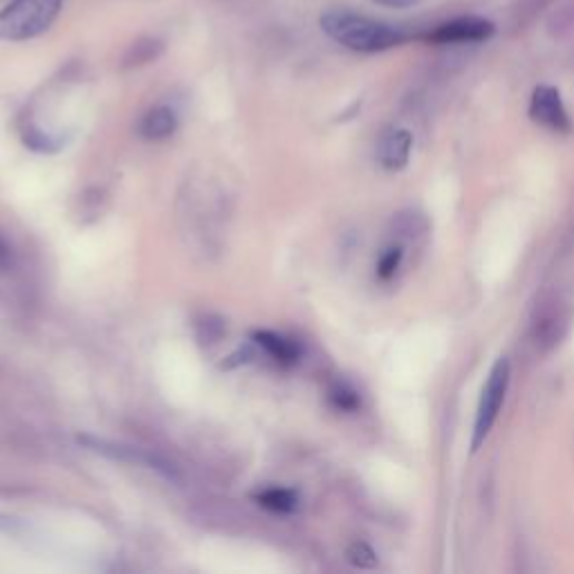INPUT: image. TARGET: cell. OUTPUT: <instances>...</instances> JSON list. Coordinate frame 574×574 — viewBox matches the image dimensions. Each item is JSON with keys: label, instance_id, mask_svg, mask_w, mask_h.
Here are the masks:
<instances>
[{"label": "cell", "instance_id": "cell-1", "mask_svg": "<svg viewBox=\"0 0 574 574\" xmlns=\"http://www.w3.org/2000/svg\"><path fill=\"white\" fill-rule=\"evenodd\" d=\"M321 30L332 41L353 52L375 54L397 48L406 41V32L402 27L375 21L364 14L346 12V9H330L321 16Z\"/></svg>", "mask_w": 574, "mask_h": 574}, {"label": "cell", "instance_id": "cell-2", "mask_svg": "<svg viewBox=\"0 0 574 574\" xmlns=\"http://www.w3.org/2000/svg\"><path fill=\"white\" fill-rule=\"evenodd\" d=\"M66 0H12L0 9V41H32L50 30Z\"/></svg>", "mask_w": 574, "mask_h": 574}, {"label": "cell", "instance_id": "cell-3", "mask_svg": "<svg viewBox=\"0 0 574 574\" xmlns=\"http://www.w3.org/2000/svg\"><path fill=\"white\" fill-rule=\"evenodd\" d=\"M509 379H512V366L505 357H498L496 364L489 370V377L483 386V393H480L478 411H476V424H474V438H471V451H478L483 447L485 440L492 433L494 424L501 415V409L507 397Z\"/></svg>", "mask_w": 574, "mask_h": 574}, {"label": "cell", "instance_id": "cell-4", "mask_svg": "<svg viewBox=\"0 0 574 574\" xmlns=\"http://www.w3.org/2000/svg\"><path fill=\"white\" fill-rule=\"evenodd\" d=\"M530 117L543 128L554 133H570L572 122L563 104L561 92L554 86H539L532 92L530 99Z\"/></svg>", "mask_w": 574, "mask_h": 574}, {"label": "cell", "instance_id": "cell-5", "mask_svg": "<svg viewBox=\"0 0 574 574\" xmlns=\"http://www.w3.org/2000/svg\"><path fill=\"white\" fill-rule=\"evenodd\" d=\"M496 32V27L492 21L480 16H460L453 18L435 27L433 32L427 34V41L431 43H442V45H453V43H483L487 39H492Z\"/></svg>", "mask_w": 574, "mask_h": 574}, {"label": "cell", "instance_id": "cell-6", "mask_svg": "<svg viewBox=\"0 0 574 574\" xmlns=\"http://www.w3.org/2000/svg\"><path fill=\"white\" fill-rule=\"evenodd\" d=\"M79 442L86 444L88 449L97 451V453H104V456L113 458V460H124V462H137V465H144L148 469H155L160 471L162 476L166 478H175V471L173 467L166 465L162 458L151 456V453L140 451V449H133V447H122V444H115V442H106V440H97V438H90V435H79Z\"/></svg>", "mask_w": 574, "mask_h": 574}, {"label": "cell", "instance_id": "cell-7", "mask_svg": "<svg viewBox=\"0 0 574 574\" xmlns=\"http://www.w3.org/2000/svg\"><path fill=\"white\" fill-rule=\"evenodd\" d=\"M411 148H413V135L409 131H397L388 133L382 144H379V164L384 166L386 171H402L406 164H409L411 157Z\"/></svg>", "mask_w": 574, "mask_h": 574}, {"label": "cell", "instance_id": "cell-8", "mask_svg": "<svg viewBox=\"0 0 574 574\" xmlns=\"http://www.w3.org/2000/svg\"><path fill=\"white\" fill-rule=\"evenodd\" d=\"M178 131V115L169 106H155L140 122V135L148 142H162Z\"/></svg>", "mask_w": 574, "mask_h": 574}, {"label": "cell", "instance_id": "cell-9", "mask_svg": "<svg viewBox=\"0 0 574 574\" xmlns=\"http://www.w3.org/2000/svg\"><path fill=\"white\" fill-rule=\"evenodd\" d=\"M254 344L261 346L267 355H270L274 361H279L283 366H294L296 361L301 357V348L296 341L292 339H285L281 335H276V332L270 330H261V332H254Z\"/></svg>", "mask_w": 574, "mask_h": 574}, {"label": "cell", "instance_id": "cell-10", "mask_svg": "<svg viewBox=\"0 0 574 574\" xmlns=\"http://www.w3.org/2000/svg\"><path fill=\"white\" fill-rule=\"evenodd\" d=\"M164 52V43L160 39H153V36H144V39H137L131 48L126 50L122 68L124 70H133V68H142L153 63L160 54Z\"/></svg>", "mask_w": 574, "mask_h": 574}, {"label": "cell", "instance_id": "cell-11", "mask_svg": "<svg viewBox=\"0 0 574 574\" xmlns=\"http://www.w3.org/2000/svg\"><path fill=\"white\" fill-rule=\"evenodd\" d=\"M256 503L270 509L274 514H292L296 505H299V496L292 489H283V487H272L265 489V492L256 494Z\"/></svg>", "mask_w": 574, "mask_h": 574}, {"label": "cell", "instance_id": "cell-12", "mask_svg": "<svg viewBox=\"0 0 574 574\" xmlns=\"http://www.w3.org/2000/svg\"><path fill=\"white\" fill-rule=\"evenodd\" d=\"M563 330H566V319H563L559 312H548L536 321V339H539L541 344H550V346L559 344V339L563 337Z\"/></svg>", "mask_w": 574, "mask_h": 574}, {"label": "cell", "instance_id": "cell-13", "mask_svg": "<svg viewBox=\"0 0 574 574\" xmlns=\"http://www.w3.org/2000/svg\"><path fill=\"white\" fill-rule=\"evenodd\" d=\"M330 404L335 406L337 411L341 413H353L359 409V395L353 386H348L344 382H339L330 388V395H328Z\"/></svg>", "mask_w": 574, "mask_h": 574}, {"label": "cell", "instance_id": "cell-14", "mask_svg": "<svg viewBox=\"0 0 574 574\" xmlns=\"http://www.w3.org/2000/svg\"><path fill=\"white\" fill-rule=\"evenodd\" d=\"M346 557L350 566H355L359 570H373L377 566V554L364 541H355L350 548L346 550Z\"/></svg>", "mask_w": 574, "mask_h": 574}, {"label": "cell", "instance_id": "cell-15", "mask_svg": "<svg viewBox=\"0 0 574 574\" xmlns=\"http://www.w3.org/2000/svg\"><path fill=\"white\" fill-rule=\"evenodd\" d=\"M402 258H404V249L400 245L388 247L386 252L382 254V258H379V263H377V276H379V279H382V281L393 279L395 272L400 270Z\"/></svg>", "mask_w": 574, "mask_h": 574}, {"label": "cell", "instance_id": "cell-16", "mask_svg": "<svg viewBox=\"0 0 574 574\" xmlns=\"http://www.w3.org/2000/svg\"><path fill=\"white\" fill-rule=\"evenodd\" d=\"M23 142H25V146H30L39 153H54L61 148L59 140H54L52 135L39 131V128H27L25 135H23Z\"/></svg>", "mask_w": 574, "mask_h": 574}, {"label": "cell", "instance_id": "cell-17", "mask_svg": "<svg viewBox=\"0 0 574 574\" xmlns=\"http://www.w3.org/2000/svg\"><path fill=\"white\" fill-rule=\"evenodd\" d=\"M252 359H254V348L245 346V348H240L238 353L227 357V361H225V364H222V368H234V366H240V364H247V361H252Z\"/></svg>", "mask_w": 574, "mask_h": 574}, {"label": "cell", "instance_id": "cell-18", "mask_svg": "<svg viewBox=\"0 0 574 574\" xmlns=\"http://www.w3.org/2000/svg\"><path fill=\"white\" fill-rule=\"evenodd\" d=\"M373 3L382 5V7H391V9H409L413 5H418L420 0H373Z\"/></svg>", "mask_w": 574, "mask_h": 574}, {"label": "cell", "instance_id": "cell-19", "mask_svg": "<svg viewBox=\"0 0 574 574\" xmlns=\"http://www.w3.org/2000/svg\"><path fill=\"white\" fill-rule=\"evenodd\" d=\"M9 261H12V254H9V247L5 245V240L0 238V270H5Z\"/></svg>", "mask_w": 574, "mask_h": 574}]
</instances>
